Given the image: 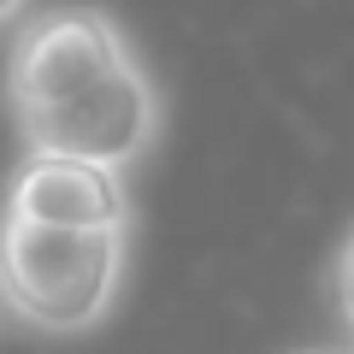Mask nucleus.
Listing matches in <instances>:
<instances>
[{"mask_svg":"<svg viewBox=\"0 0 354 354\" xmlns=\"http://www.w3.org/2000/svg\"><path fill=\"white\" fill-rule=\"evenodd\" d=\"M130 230H53L0 213V307L41 337L106 325L124 295Z\"/></svg>","mask_w":354,"mask_h":354,"instance_id":"1","label":"nucleus"},{"mask_svg":"<svg viewBox=\"0 0 354 354\" xmlns=\"http://www.w3.org/2000/svg\"><path fill=\"white\" fill-rule=\"evenodd\" d=\"M124 59H136V53L113 12H101V6L36 12L6 53V106L18 124L48 118L65 101H77L83 88H95L101 77H113Z\"/></svg>","mask_w":354,"mask_h":354,"instance_id":"2","label":"nucleus"},{"mask_svg":"<svg viewBox=\"0 0 354 354\" xmlns=\"http://www.w3.org/2000/svg\"><path fill=\"white\" fill-rule=\"evenodd\" d=\"M160 118H165V106H160L153 77L142 71V59H124L113 77L83 88L59 113L18 124V136L36 153H77V160H101V165L130 171L160 142Z\"/></svg>","mask_w":354,"mask_h":354,"instance_id":"3","label":"nucleus"},{"mask_svg":"<svg viewBox=\"0 0 354 354\" xmlns=\"http://www.w3.org/2000/svg\"><path fill=\"white\" fill-rule=\"evenodd\" d=\"M0 213L53 230H130V189L118 165L24 148L12 183L0 195Z\"/></svg>","mask_w":354,"mask_h":354,"instance_id":"4","label":"nucleus"},{"mask_svg":"<svg viewBox=\"0 0 354 354\" xmlns=\"http://www.w3.org/2000/svg\"><path fill=\"white\" fill-rule=\"evenodd\" d=\"M330 283H337L342 325H348V337H354V230L342 236V248H337V266H330Z\"/></svg>","mask_w":354,"mask_h":354,"instance_id":"5","label":"nucleus"},{"mask_svg":"<svg viewBox=\"0 0 354 354\" xmlns=\"http://www.w3.org/2000/svg\"><path fill=\"white\" fill-rule=\"evenodd\" d=\"M24 6H30V0H0V24H12V18L24 12Z\"/></svg>","mask_w":354,"mask_h":354,"instance_id":"6","label":"nucleus"}]
</instances>
